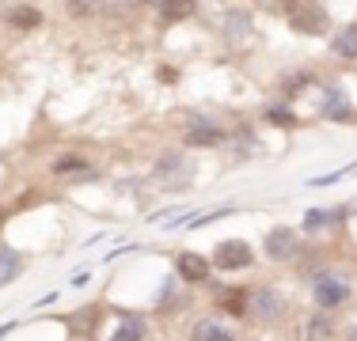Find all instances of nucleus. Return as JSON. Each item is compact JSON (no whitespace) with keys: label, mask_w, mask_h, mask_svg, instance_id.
Returning a JSON list of instances; mask_svg holds the SVG:
<instances>
[{"label":"nucleus","mask_w":357,"mask_h":341,"mask_svg":"<svg viewBox=\"0 0 357 341\" xmlns=\"http://www.w3.org/2000/svg\"><path fill=\"white\" fill-rule=\"evenodd\" d=\"M350 300H354V280H346L342 273H335V269H323L316 277V285H312V303L327 315L342 311Z\"/></svg>","instance_id":"nucleus-1"},{"label":"nucleus","mask_w":357,"mask_h":341,"mask_svg":"<svg viewBox=\"0 0 357 341\" xmlns=\"http://www.w3.org/2000/svg\"><path fill=\"white\" fill-rule=\"evenodd\" d=\"M289 27L301 38H323L331 31V12L323 0H293L289 8Z\"/></svg>","instance_id":"nucleus-2"},{"label":"nucleus","mask_w":357,"mask_h":341,"mask_svg":"<svg viewBox=\"0 0 357 341\" xmlns=\"http://www.w3.org/2000/svg\"><path fill=\"white\" fill-rule=\"evenodd\" d=\"M289 315V296L282 292L278 285H262V288H251V311L248 319H255L259 326H274Z\"/></svg>","instance_id":"nucleus-3"},{"label":"nucleus","mask_w":357,"mask_h":341,"mask_svg":"<svg viewBox=\"0 0 357 341\" xmlns=\"http://www.w3.org/2000/svg\"><path fill=\"white\" fill-rule=\"evenodd\" d=\"M209 262H213V273H243L255 266V246L243 239H220Z\"/></svg>","instance_id":"nucleus-4"},{"label":"nucleus","mask_w":357,"mask_h":341,"mask_svg":"<svg viewBox=\"0 0 357 341\" xmlns=\"http://www.w3.org/2000/svg\"><path fill=\"white\" fill-rule=\"evenodd\" d=\"M152 182H160L164 190L186 186L190 182V159H186L183 152H164V156H156V164H152Z\"/></svg>","instance_id":"nucleus-5"},{"label":"nucleus","mask_w":357,"mask_h":341,"mask_svg":"<svg viewBox=\"0 0 357 341\" xmlns=\"http://www.w3.org/2000/svg\"><path fill=\"white\" fill-rule=\"evenodd\" d=\"M319 118H327V122H338V125H350V122H357V106H354V99L346 95V88H342V84H327V88H323Z\"/></svg>","instance_id":"nucleus-6"},{"label":"nucleus","mask_w":357,"mask_h":341,"mask_svg":"<svg viewBox=\"0 0 357 341\" xmlns=\"http://www.w3.org/2000/svg\"><path fill=\"white\" fill-rule=\"evenodd\" d=\"M262 251H266L270 262H293V258H301V232H293V228H285V224L270 228L266 239H262Z\"/></svg>","instance_id":"nucleus-7"},{"label":"nucleus","mask_w":357,"mask_h":341,"mask_svg":"<svg viewBox=\"0 0 357 341\" xmlns=\"http://www.w3.org/2000/svg\"><path fill=\"white\" fill-rule=\"evenodd\" d=\"M209 277H213L209 254H198V251L175 254V280H183V285H209Z\"/></svg>","instance_id":"nucleus-8"},{"label":"nucleus","mask_w":357,"mask_h":341,"mask_svg":"<svg viewBox=\"0 0 357 341\" xmlns=\"http://www.w3.org/2000/svg\"><path fill=\"white\" fill-rule=\"evenodd\" d=\"M65 330H69L73 338H96L99 334V326H103V303H88V307H80V311H73V315H65Z\"/></svg>","instance_id":"nucleus-9"},{"label":"nucleus","mask_w":357,"mask_h":341,"mask_svg":"<svg viewBox=\"0 0 357 341\" xmlns=\"http://www.w3.org/2000/svg\"><path fill=\"white\" fill-rule=\"evenodd\" d=\"M346 216H350L346 209H308V212H304V220H301V232H304V235L342 232Z\"/></svg>","instance_id":"nucleus-10"},{"label":"nucleus","mask_w":357,"mask_h":341,"mask_svg":"<svg viewBox=\"0 0 357 341\" xmlns=\"http://www.w3.org/2000/svg\"><path fill=\"white\" fill-rule=\"evenodd\" d=\"M225 141H228V133L220 129L217 122H209V118H198V122L186 129V136H183L186 148H220Z\"/></svg>","instance_id":"nucleus-11"},{"label":"nucleus","mask_w":357,"mask_h":341,"mask_svg":"<svg viewBox=\"0 0 357 341\" xmlns=\"http://www.w3.org/2000/svg\"><path fill=\"white\" fill-rule=\"evenodd\" d=\"M251 34H255L251 12H243V8H228L225 12V42L228 46H243Z\"/></svg>","instance_id":"nucleus-12"},{"label":"nucleus","mask_w":357,"mask_h":341,"mask_svg":"<svg viewBox=\"0 0 357 341\" xmlns=\"http://www.w3.org/2000/svg\"><path fill=\"white\" fill-rule=\"evenodd\" d=\"M217 307H225L232 319H248V311H251V288H217Z\"/></svg>","instance_id":"nucleus-13"},{"label":"nucleus","mask_w":357,"mask_h":341,"mask_svg":"<svg viewBox=\"0 0 357 341\" xmlns=\"http://www.w3.org/2000/svg\"><path fill=\"white\" fill-rule=\"evenodd\" d=\"M50 175L54 178H69V175H80V178H99L91 164L84 156H76V152H65V156H57L54 164H50Z\"/></svg>","instance_id":"nucleus-14"},{"label":"nucleus","mask_w":357,"mask_h":341,"mask_svg":"<svg viewBox=\"0 0 357 341\" xmlns=\"http://www.w3.org/2000/svg\"><path fill=\"white\" fill-rule=\"evenodd\" d=\"M27 273V254L15 251V246H0V288L20 280Z\"/></svg>","instance_id":"nucleus-15"},{"label":"nucleus","mask_w":357,"mask_h":341,"mask_svg":"<svg viewBox=\"0 0 357 341\" xmlns=\"http://www.w3.org/2000/svg\"><path fill=\"white\" fill-rule=\"evenodd\" d=\"M42 19H46V15H42V8H35V4H15L4 12V23L12 31H38Z\"/></svg>","instance_id":"nucleus-16"},{"label":"nucleus","mask_w":357,"mask_h":341,"mask_svg":"<svg viewBox=\"0 0 357 341\" xmlns=\"http://www.w3.org/2000/svg\"><path fill=\"white\" fill-rule=\"evenodd\" d=\"M331 54L342 57V61H357V19H350L346 27L331 34Z\"/></svg>","instance_id":"nucleus-17"},{"label":"nucleus","mask_w":357,"mask_h":341,"mask_svg":"<svg viewBox=\"0 0 357 341\" xmlns=\"http://www.w3.org/2000/svg\"><path fill=\"white\" fill-rule=\"evenodd\" d=\"M316 80H319V76L312 72V68H289V72L282 76V95L296 99V95H304V91L316 88Z\"/></svg>","instance_id":"nucleus-18"},{"label":"nucleus","mask_w":357,"mask_h":341,"mask_svg":"<svg viewBox=\"0 0 357 341\" xmlns=\"http://www.w3.org/2000/svg\"><path fill=\"white\" fill-rule=\"evenodd\" d=\"M110 341H149V319L144 315H122Z\"/></svg>","instance_id":"nucleus-19"},{"label":"nucleus","mask_w":357,"mask_h":341,"mask_svg":"<svg viewBox=\"0 0 357 341\" xmlns=\"http://www.w3.org/2000/svg\"><path fill=\"white\" fill-rule=\"evenodd\" d=\"M194 341H236V330L220 319H198L194 322Z\"/></svg>","instance_id":"nucleus-20"},{"label":"nucleus","mask_w":357,"mask_h":341,"mask_svg":"<svg viewBox=\"0 0 357 341\" xmlns=\"http://www.w3.org/2000/svg\"><path fill=\"white\" fill-rule=\"evenodd\" d=\"M262 122L274 125V129H296L301 118H296V110H289L285 102H270V106H262Z\"/></svg>","instance_id":"nucleus-21"},{"label":"nucleus","mask_w":357,"mask_h":341,"mask_svg":"<svg viewBox=\"0 0 357 341\" xmlns=\"http://www.w3.org/2000/svg\"><path fill=\"white\" fill-rule=\"evenodd\" d=\"M160 19L164 23H183L194 15V8H198V0H160Z\"/></svg>","instance_id":"nucleus-22"},{"label":"nucleus","mask_w":357,"mask_h":341,"mask_svg":"<svg viewBox=\"0 0 357 341\" xmlns=\"http://www.w3.org/2000/svg\"><path fill=\"white\" fill-rule=\"evenodd\" d=\"M103 8H107V0H65V12H69V19H76V23L103 15Z\"/></svg>","instance_id":"nucleus-23"},{"label":"nucleus","mask_w":357,"mask_h":341,"mask_svg":"<svg viewBox=\"0 0 357 341\" xmlns=\"http://www.w3.org/2000/svg\"><path fill=\"white\" fill-rule=\"evenodd\" d=\"M331 334H335V315L319 311L316 319L304 322V338L308 341H331Z\"/></svg>","instance_id":"nucleus-24"},{"label":"nucleus","mask_w":357,"mask_h":341,"mask_svg":"<svg viewBox=\"0 0 357 341\" xmlns=\"http://www.w3.org/2000/svg\"><path fill=\"white\" fill-rule=\"evenodd\" d=\"M12 330H15V322H4V326H0V341H4L8 334H12Z\"/></svg>","instance_id":"nucleus-25"},{"label":"nucleus","mask_w":357,"mask_h":341,"mask_svg":"<svg viewBox=\"0 0 357 341\" xmlns=\"http://www.w3.org/2000/svg\"><path fill=\"white\" fill-rule=\"evenodd\" d=\"M350 341H357V326H354V330H350Z\"/></svg>","instance_id":"nucleus-26"},{"label":"nucleus","mask_w":357,"mask_h":341,"mask_svg":"<svg viewBox=\"0 0 357 341\" xmlns=\"http://www.w3.org/2000/svg\"><path fill=\"white\" fill-rule=\"evenodd\" d=\"M0 228H4V212H0Z\"/></svg>","instance_id":"nucleus-27"}]
</instances>
